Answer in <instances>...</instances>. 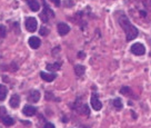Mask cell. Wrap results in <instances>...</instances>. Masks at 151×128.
Returning a JSON list of instances; mask_svg holds the SVG:
<instances>
[{
	"instance_id": "cell-13",
	"label": "cell",
	"mask_w": 151,
	"mask_h": 128,
	"mask_svg": "<svg viewBox=\"0 0 151 128\" xmlns=\"http://www.w3.org/2000/svg\"><path fill=\"white\" fill-rule=\"evenodd\" d=\"M7 93H8V89L4 85H0V101L5 100V98L7 97Z\"/></svg>"
},
{
	"instance_id": "cell-17",
	"label": "cell",
	"mask_w": 151,
	"mask_h": 128,
	"mask_svg": "<svg viewBox=\"0 0 151 128\" xmlns=\"http://www.w3.org/2000/svg\"><path fill=\"white\" fill-rule=\"evenodd\" d=\"M120 93H121L122 95H124V96H129V95H131L132 90L130 89L129 87H122V88H121V90H120Z\"/></svg>"
},
{
	"instance_id": "cell-8",
	"label": "cell",
	"mask_w": 151,
	"mask_h": 128,
	"mask_svg": "<svg viewBox=\"0 0 151 128\" xmlns=\"http://www.w3.org/2000/svg\"><path fill=\"white\" fill-rule=\"evenodd\" d=\"M28 99L29 101H31V103H37L39 101L40 99V93L38 91V90H32L28 96Z\"/></svg>"
},
{
	"instance_id": "cell-3",
	"label": "cell",
	"mask_w": 151,
	"mask_h": 128,
	"mask_svg": "<svg viewBox=\"0 0 151 128\" xmlns=\"http://www.w3.org/2000/svg\"><path fill=\"white\" fill-rule=\"evenodd\" d=\"M37 27H38V22L36 18L29 17V18L26 19V28H27V30H28L29 33H35L37 30Z\"/></svg>"
},
{
	"instance_id": "cell-2",
	"label": "cell",
	"mask_w": 151,
	"mask_h": 128,
	"mask_svg": "<svg viewBox=\"0 0 151 128\" xmlns=\"http://www.w3.org/2000/svg\"><path fill=\"white\" fill-rule=\"evenodd\" d=\"M130 50H131V52L133 55H137V56H142V55L146 54V48L140 43H133L131 46V48H130Z\"/></svg>"
},
{
	"instance_id": "cell-22",
	"label": "cell",
	"mask_w": 151,
	"mask_h": 128,
	"mask_svg": "<svg viewBox=\"0 0 151 128\" xmlns=\"http://www.w3.org/2000/svg\"><path fill=\"white\" fill-rule=\"evenodd\" d=\"M50 1H51V2H53V4H55L56 6L60 5V0H50Z\"/></svg>"
},
{
	"instance_id": "cell-19",
	"label": "cell",
	"mask_w": 151,
	"mask_h": 128,
	"mask_svg": "<svg viewBox=\"0 0 151 128\" xmlns=\"http://www.w3.org/2000/svg\"><path fill=\"white\" fill-rule=\"evenodd\" d=\"M6 33H7L6 28L2 26V25H0V38H4V37L6 36Z\"/></svg>"
},
{
	"instance_id": "cell-9",
	"label": "cell",
	"mask_w": 151,
	"mask_h": 128,
	"mask_svg": "<svg viewBox=\"0 0 151 128\" xmlns=\"http://www.w3.org/2000/svg\"><path fill=\"white\" fill-rule=\"evenodd\" d=\"M9 104L12 108H18L20 105V97L18 95H12L9 100Z\"/></svg>"
},
{
	"instance_id": "cell-7",
	"label": "cell",
	"mask_w": 151,
	"mask_h": 128,
	"mask_svg": "<svg viewBox=\"0 0 151 128\" xmlns=\"http://www.w3.org/2000/svg\"><path fill=\"white\" fill-rule=\"evenodd\" d=\"M36 111H37V109L32 107V106H24V109H22V114L24 116H27V117L33 116V115L36 114Z\"/></svg>"
},
{
	"instance_id": "cell-21",
	"label": "cell",
	"mask_w": 151,
	"mask_h": 128,
	"mask_svg": "<svg viewBox=\"0 0 151 128\" xmlns=\"http://www.w3.org/2000/svg\"><path fill=\"white\" fill-rule=\"evenodd\" d=\"M45 128H56L55 127V125L51 123H47L46 125H45Z\"/></svg>"
},
{
	"instance_id": "cell-20",
	"label": "cell",
	"mask_w": 151,
	"mask_h": 128,
	"mask_svg": "<svg viewBox=\"0 0 151 128\" xmlns=\"http://www.w3.org/2000/svg\"><path fill=\"white\" fill-rule=\"evenodd\" d=\"M39 33H40L41 36H47L48 33H49V30H48V28H46V27H41Z\"/></svg>"
},
{
	"instance_id": "cell-15",
	"label": "cell",
	"mask_w": 151,
	"mask_h": 128,
	"mask_svg": "<svg viewBox=\"0 0 151 128\" xmlns=\"http://www.w3.org/2000/svg\"><path fill=\"white\" fill-rule=\"evenodd\" d=\"M47 69L50 71H56L58 69H60V65L59 64H48Z\"/></svg>"
},
{
	"instance_id": "cell-18",
	"label": "cell",
	"mask_w": 151,
	"mask_h": 128,
	"mask_svg": "<svg viewBox=\"0 0 151 128\" xmlns=\"http://www.w3.org/2000/svg\"><path fill=\"white\" fill-rule=\"evenodd\" d=\"M78 111L82 115H89V107H88L87 105H83V107H82V108H79Z\"/></svg>"
},
{
	"instance_id": "cell-11",
	"label": "cell",
	"mask_w": 151,
	"mask_h": 128,
	"mask_svg": "<svg viewBox=\"0 0 151 128\" xmlns=\"http://www.w3.org/2000/svg\"><path fill=\"white\" fill-rule=\"evenodd\" d=\"M27 4L30 7V9L32 11H38L39 8H40V5L38 2V0H27Z\"/></svg>"
},
{
	"instance_id": "cell-6",
	"label": "cell",
	"mask_w": 151,
	"mask_h": 128,
	"mask_svg": "<svg viewBox=\"0 0 151 128\" xmlns=\"http://www.w3.org/2000/svg\"><path fill=\"white\" fill-rule=\"evenodd\" d=\"M29 46L31 48H33V49H37V48L40 47V43H41V41H40V39L38 38V37H35V36H32V37H30L29 38Z\"/></svg>"
},
{
	"instance_id": "cell-4",
	"label": "cell",
	"mask_w": 151,
	"mask_h": 128,
	"mask_svg": "<svg viewBox=\"0 0 151 128\" xmlns=\"http://www.w3.org/2000/svg\"><path fill=\"white\" fill-rule=\"evenodd\" d=\"M91 106H92V108H93L94 110H97V111L102 108V104H101V101L99 100L98 96L96 95V94H93L92 97H91Z\"/></svg>"
},
{
	"instance_id": "cell-14",
	"label": "cell",
	"mask_w": 151,
	"mask_h": 128,
	"mask_svg": "<svg viewBox=\"0 0 151 128\" xmlns=\"http://www.w3.org/2000/svg\"><path fill=\"white\" fill-rule=\"evenodd\" d=\"M1 120H2V123L5 124L6 126H11V125H14V120L11 118L10 116H4Z\"/></svg>"
},
{
	"instance_id": "cell-12",
	"label": "cell",
	"mask_w": 151,
	"mask_h": 128,
	"mask_svg": "<svg viewBox=\"0 0 151 128\" xmlns=\"http://www.w3.org/2000/svg\"><path fill=\"white\" fill-rule=\"evenodd\" d=\"M86 71V68L83 65H76L75 66V72L76 75H78V76H82L83 74H85Z\"/></svg>"
},
{
	"instance_id": "cell-5",
	"label": "cell",
	"mask_w": 151,
	"mask_h": 128,
	"mask_svg": "<svg viewBox=\"0 0 151 128\" xmlns=\"http://www.w3.org/2000/svg\"><path fill=\"white\" fill-rule=\"evenodd\" d=\"M70 31V27L67 24H63V22H60L58 25V33H60L61 36H65L67 33Z\"/></svg>"
},
{
	"instance_id": "cell-10",
	"label": "cell",
	"mask_w": 151,
	"mask_h": 128,
	"mask_svg": "<svg viewBox=\"0 0 151 128\" xmlns=\"http://www.w3.org/2000/svg\"><path fill=\"white\" fill-rule=\"evenodd\" d=\"M40 77L42 78L45 81H48V82H50V81H53L56 79V75L55 74H48V72H40Z\"/></svg>"
},
{
	"instance_id": "cell-16",
	"label": "cell",
	"mask_w": 151,
	"mask_h": 128,
	"mask_svg": "<svg viewBox=\"0 0 151 128\" xmlns=\"http://www.w3.org/2000/svg\"><path fill=\"white\" fill-rule=\"evenodd\" d=\"M113 106L116 107V108H118V109H121L122 108V101H121V99L120 98H116V99L113 100Z\"/></svg>"
},
{
	"instance_id": "cell-1",
	"label": "cell",
	"mask_w": 151,
	"mask_h": 128,
	"mask_svg": "<svg viewBox=\"0 0 151 128\" xmlns=\"http://www.w3.org/2000/svg\"><path fill=\"white\" fill-rule=\"evenodd\" d=\"M119 24L123 29V31L126 33V38L127 41H131L134 38H137L138 36V29L130 22V20L128 19L124 14H121V17L119 18Z\"/></svg>"
}]
</instances>
